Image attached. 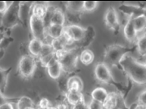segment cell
<instances>
[{"label": "cell", "mask_w": 146, "mask_h": 109, "mask_svg": "<svg viewBox=\"0 0 146 109\" xmlns=\"http://www.w3.org/2000/svg\"><path fill=\"white\" fill-rule=\"evenodd\" d=\"M64 32L70 37L73 42H75L83 39L85 37L86 31L79 25L70 24L64 27Z\"/></svg>", "instance_id": "cell-7"}, {"label": "cell", "mask_w": 146, "mask_h": 109, "mask_svg": "<svg viewBox=\"0 0 146 109\" xmlns=\"http://www.w3.org/2000/svg\"><path fill=\"white\" fill-rule=\"evenodd\" d=\"M27 109H35V108H27Z\"/></svg>", "instance_id": "cell-36"}, {"label": "cell", "mask_w": 146, "mask_h": 109, "mask_svg": "<svg viewBox=\"0 0 146 109\" xmlns=\"http://www.w3.org/2000/svg\"><path fill=\"white\" fill-rule=\"evenodd\" d=\"M98 2L96 1H85L83 2V9L86 11H93L98 6Z\"/></svg>", "instance_id": "cell-27"}, {"label": "cell", "mask_w": 146, "mask_h": 109, "mask_svg": "<svg viewBox=\"0 0 146 109\" xmlns=\"http://www.w3.org/2000/svg\"><path fill=\"white\" fill-rule=\"evenodd\" d=\"M133 20V16H129L127 23L125 24L124 28H123V33H124L126 39L130 42L135 41V39L137 38V32L135 31Z\"/></svg>", "instance_id": "cell-9"}, {"label": "cell", "mask_w": 146, "mask_h": 109, "mask_svg": "<svg viewBox=\"0 0 146 109\" xmlns=\"http://www.w3.org/2000/svg\"><path fill=\"white\" fill-rule=\"evenodd\" d=\"M47 68V71L51 78L58 79L61 76L62 68L61 67V64L59 63L56 58L52 59L49 63L46 66Z\"/></svg>", "instance_id": "cell-11"}, {"label": "cell", "mask_w": 146, "mask_h": 109, "mask_svg": "<svg viewBox=\"0 0 146 109\" xmlns=\"http://www.w3.org/2000/svg\"><path fill=\"white\" fill-rule=\"evenodd\" d=\"M139 102L140 105H145V92H142L139 97Z\"/></svg>", "instance_id": "cell-32"}, {"label": "cell", "mask_w": 146, "mask_h": 109, "mask_svg": "<svg viewBox=\"0 0 146 109\" xmlns=\"http://www.w3.org/2000/svg\"><path fill=\"white\" fill-rule=\"evenodd\" d=\"M66 98L68 103H70L72 105H75L77 103L80 102L81 101L84 100L83 94L81 93V92L76 90H68Z\"/></svg>", "instance_id": "cell-16"}, {"label": "cell", "mask_w": 146, "mask_h": 109, "mask_svg": "<svg viewBox=\"0 0 146 109\" xmlns=\"http://www.w3.org/2000/svg\"><path fill=\"white\" fill-rule=\"evenodd\" d=\"M73 109H89V106H88V105L86 104L84 100H83L81 101L80 102L77 103L75 105H74Z\"/></svg>", "instance_id": "cell-30"}, {"label": "cell", "mask_w": 146, "mask_h": 109, "mask_svg": "<svg viewBox=\"0 0 146 109\" xmlns=\"http://www.w3.org/2000/svg\"><path fill=\"white\" fill-rule=\"evenodd\" d=\"M21 2H11L10 5L4 12L2 18V24L5 27H12L19 23L20 7Z\"/></svg>", "instance_id": "cell-4"}, {"label": "cell", "mask_w": 146, "mask_h": 109, "mask_svg": "<svg viewBox=\"0 0 146 109\" xmlns=\"http://www.w3.org/2000/svg\"><path fill=\"white\" fill-rule=\"evenodd\" d=\"M18 109H27L29 108H34L33 102L27 96H22L18 99L17 104Z\"/></svg>", "instance_id": "cell-23"}, {"label": "cell", "mask_w": 146, "mask_h": 109, "mask_svg": "<svg viewBox=\"0 0 146 109\" xmlns=\"http://www.w3.org/2000/svg\"><path fill=\"white\" fill-rule=\"evenodd\" d=\"M118 102V97L114 92H111L108 94V96L105 102H103L104 109H114L117 107Z\"/></svg>", "instance_id": "cell-19"}, {"label": "cell", "mask_w": 146, "mask_h": 109, "mask_svg": "<svg viewBox=\"0 0 146 109\" xmlns=\"http://www.w3.org/2000/svg\"><path fill=\"white\" fill-rule=\"evenodd\" d=\"M105 23L110 28L115 30L119 25V18L116 10L113 9H108L105 15Z\"/></svg>", "instance_id": "cell-10"}, {"label": "cell", "mask_w": 146, "mask_h": 109, "mask_svg": "<svg viewBox=\"0 0 146 109\" xmlns=\"http://www.w3.org/2000/svg\"><path fill=\"white\" fill-rule=\"evenodd\" d=\"M30 27L31 33L33 34V39H39L43 41L46 37V27L44 23V19L37 18L36 16L31 15L30 18Z\"/></svg>", "instance_id": "cell-5"}, {"label": "cell", "mask_w": 146, "mask_h": 109, "mask_svg": "<svg viewBox=\"0 0 146 109\" xmlns=\"http://www.w3.org/2000/svg\"><path fill=\"white\" fill-rule=\"evenodd\" d=\"M133 24L135 27V31L137 33H139L140 32H142L145 28V24H146V18L145 15H141L137 17L133 18Z\"/></svg>", "instance_id": "cell-20"}, {"label": "cell", "mask_w": 146, "mask_h": 109, "mask_svg": "<svg viewBox=\"0 0 146 109\" xmlns=\"http://www.w3.org/2000/svg\"><path fill=\"white\" fill-rule=\"evenodd\" d=\"M9 71H10V68L9 69L0 68V93L2 95L5 92V90L6 88Z\"/></svg>", "instance_id": "cell-22"}, {"label": "cell", "mask_w": 146, "mask_h": 109, "mask_svg": "<svg viewBox=\"0 0 146 109\" xmlns=\"http://www.w3.org/2000/svg\"><path fill=\"white\" fill-rule=\"evenodd\" d=\"M64 26L62 25H57V24H49L46 30V33L53 39H58L61 37L64 32Z\"/></svg>", "instance_id": "cell-13"}, {"label": "cell", "mask_w": 146, "mask_h": 109, "mask_svg": "<svg viewBox=\"0 0 146 109\" xmlns=\"http://www.w3.org/2000/svg\"><path fill=\"white\" fill-rule=\"evenodd\" d=\"M125 72L138 84L145 83V64L140 63L127 53L123 57L120 63Z\"/></svg>", "instance_id": "cell-1"}, {"label": "cell", "mask_w": 146, "mask_h": 109, "mask_svg": "<svg viewBox=\"0 0 146 109\" xmlns=\"http://www.w3.org/2000/svg\"><path fill=\"white\" fill-rule=\"evenodd\" d=\"M51 46L52 47L53 51L54 53H56V52H58V51L64 50L67 49V46H66L64 43L62 41V39L61 38H58V39H52V43L50 44Z\"/></svg>", "instance_id": "cell-24"}, {"label": "cell", "mask_w": 146, "mask_h": 109, "mask_svg": "<svg viewBox=\"0 0 146 109\" xmlns=\"http://www.w3.org/2000/svg\"><path fill=\"white\" fill-rule=\"evenodd\" d=\"M67 87L68 90H76L81 92L83 88V81L80 77L77 76H73L68 79Z\"/></svg>", "instance_id": "cell-14"}, {"label": "cell", "mask_w": 146, "mask_h": 109, "mask_svg": "<svg viewBox=\"0 0 146 109\" xmlns=\"http://www.w3.org/2000/svg\"><path fill=\"white\" fill-rule=\"evenodd\" d=\"M137 47L142 55L145 54V34H143L137 39Z\"/></svg>", "instance_id": "cell-26"}, {"label": "cell", "mask_w": 146, "mask_h": 109, "mask_svg": "<svg viewBox=\"0 0 146 109\" xmlns=\"http://www.w3.org/2000/svg\"><path fill=\"white\" fill-rule=\"evenodd\" d=\"M108 94V92L106 91L105 89L102 87H98L92 92L91 96L92 98V100L96 101V102H98L101 104H103V102H105V100L107 98Z\"/></svg>", "instance_id": "cell-17"}, {"label": "cell", "mask_w": 146, "mask_h": 109, "mask_svg": "<svg viewBox=\"0 0 146 109\" xmlns=\"http://www.w3.org/2000/svg\"><path fill=\"white\" fill-rule=\"evenodd\" d=\"M55 56L61 64L62 70L71 72L76 68L77 55L73 51L65 49L64 50L55 53Z\"/></svg>", "instance_id": "cell-2"}, {"label": "cell", "mask_w": 146, "mask_h": 109, "mask_svg": "<svg viewBox=\"0 0 146 109\" xmlns=\"http://www.w3.org/2000/svg\"><path fill=\"white\" fill-rule=\"evenodd\" d=\"M19 71L24 77H31L36 70V61L33 57L26 55L22 57L18 64Z\"/></svg>", "instance_id": "cell-6"}, {"label": "cell", "mask_w": 146, "mask_h": 109, "mask_svg": "<svg viewBox=\"0 0 146 109\" xmlns=\"http://www.w3.org/2000/svg\"><path fill=\"white\" fill-rule=\"evenodd\" d=\"M95 76L102 83H108L112 80V76L108 65L105 63L98 64L95 68Z\"/></svg>", "instance_id": "cell-8"}, {"label": "cell", "mask_w": 146, "mask_h": 109, "mask_svg": "<svg viewBox=\"0 0 146 109\" xmlns=\"http://www.w3.org/2000/svg\"><path fill=\"white\" fill-rule=\"evenodd\" d=\"M47 12H48V7L44 3L41 2L35 3L32 9V15L42 19H44Z\"/></svg>", "instance_id": "cell-15"}, {"label": "cell", "mask_w": 146, "mask_h": 109, "mask_svg": "<svg viewBox=\"0 0 146 109\" xmlns=\"http://www.w3.org/2000/svg\"><path fill=\"white\" fill-rule=\"evenodd\" d=\"M94 58H95V55H94L93 52L90 49H85L81 53L80 55V60L85 65H89L92 63V61H94Z\"/></svg>", "instance_id": "cell-21"}, {"label": "cell", "mask_w": 146, "mask_h": 109, "mask_svg": "<svg viewBox=\"0 0 146 109\" xmlns=\"http://www.w3.org/2000/svg\"><path fill=\"white\" fill-rule=\"evenodd\" d=\"M68 9L73 12H79L83 9V2H68Z\"/></svg>", "instance_id": "cell-25"}, {"label": "cell", "mask_w": 146, "mask_h": 109, "mask_svg": "<svg viewBox=\"0 0 146 109\" xmlns=\"http://www.w3.org/2000/svg\"><path fill=\"white\" fill-rule=\"evenodd\" d=\"M64 21H65V17L62 10L59 9H54L50 16L49 24H57V25L64 26Z\"/></svg>", "instance_id": "cell-12"}, {"label": "cell", "mask_w": 146, "mask_h": 109, "mask_svg": "<svg viewBox=\"0 0 146 109\" xmlns=\"http://www.w3.org/2000/svg\"><path fill=\"white\" fill-rule=\"evenodd\" d=\"M9 2L5 1H0V13H4L9 7Z\"/></svg>", "instance_id": "cell-31"}, {"label": "cell", "mask_w": 146, "mask_h": 109, "mask_svg": "<svg viewBox=\"0 0 146 109\" xmlns=\"http://www.w3.org/2000/svg\"><path fill=\"white\" fill-rule=\"evenodd\" d=\"M128 48L120 45H111L106 49L105 62L110 65H117L125 54L129 53Z\"/></svg>", "instance_id": "cell-3"}, {"label": "cell", "mask_w": 146, "mask_h": 109, "mask_svg": "<svg viewBox=\"0 0 146 109\" xmlns=\"http://www.w3.org/2000/svg\"><path fill=\"white\" fill-rule=\"evenodd\" d=\"M50 102L47 98H42L39 102V108L41 109H48L50 108Z\"/></svg>", "instance_id": "cell-28"}, {"label": "cell", "mask_w": 146, "mask_h": 109, "mask_svg": "<svg viewBox=\"0 0 146 109\" xmlns=\"http://www.w3.org/2000/svg\"><path fill=\"white\" fill-rule=\"evenodd\" d=\"M88 106H89V109H104L102 104H101V103L94 100L92 101Z\"/></svg>", "instance_id": "cell-29"}, {"label": "cell", "mask_w": 146, "mask_h": 109, "mask_svg": "<svg viewBox=\"0 0 146 109\" xmlns=\"http://www.w3.org/2000/svg\"><path fill=\"white\" fill-rule=\"evenodd\" d=\"M0 109H14L13 105L10 102H6L0 106Z\"/></svg>", "instance_id": "cell-33"}, {"label": "cell", "mask_w": 146, "mask_h": 109, "mask_svg": "<svg viewBox=\"0 0 146 109\" xmlns=\"http://www.w3.org/2000/svg\"><path fill=\"white\" fill-rule=\"evenodd\" d=\"M42 46H43V42L40 41L39 39H33L29 43L28 49L33 56L39 57L42 49Z\"/></svg>", "instance_id": "cell-18"}, {"label": "cell", "mask_w": 146, "mask_h": 109, "mask_svg": "<svg viewBox=\"0 0 146 109\" xmlns=\"http://www.w3.org/2000/svg\"><path fill=\"white\" fill-rule=\"evenodd\" d=\"M6 102H7L6 97H5L2 94L0 93V106H2L3 104H5V103Z\"/></svg>", "instance_id": "cell-34"}, {"label": "cell", "mask_w": 146, "mask_h": 109, "mask_svg": "<svg viewBox=\"0 0 146 109\" xmlns=\"http://www.w3.org/2000/svg\"><path fill=\"white\" fill-rule=\"evenodd\" d=\"M135 109H145V105H140V104H139V105H137V107L135 108Z\"/></svg>", "instance_id": "cell-35"}]
</instances>
